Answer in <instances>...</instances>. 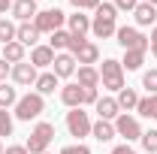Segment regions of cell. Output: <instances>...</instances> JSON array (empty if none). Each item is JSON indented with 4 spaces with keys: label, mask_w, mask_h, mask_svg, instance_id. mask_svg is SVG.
<instances>
[{
    "label": "cell",
    "mask_w": 157,
    "mask_h": 154,
    "mask_svg": "<svg viewBox=\"0 0 157 154\" xmlns=\"http://www.w3.org/2000/svg\"><path fill=\"white\" fill-rule=\"evenodd\" d=\"M112 124H115V133L124 136V142H127V145H130V142H136V139H142V133H145V130L139 127V121H136L133 115H127V112H121Z\"/></svg>",
    "instance_id": "obj_8"
},
{
    "label": "cell",
    "mask_w": 157,
    "mask_h": 154,
    "mask_svg": "<svg viewBox=\"0 0 157 154\" xmlns=\"http://www.w3.org/2000/svg\"><path fill=\"white\" fill-rule=\"evenodd\" d=\"M100 85L106 91H115V94L121 88H127L124 85V67H121V60H115V58L103 60V67H100Z\"/></svg>",
    "instance_id": "obj_4"
},
{
    "label": "cell",
    "mask_w": 157,
    "mask_h": 154,
    "mask_svg": "<svg viewBox=\"0 0 157 154\" xmlns=\"http://www.w3.org/2000/svg\"><path fill=\"white\" fill-rule=\"evenodd\" d=\"M133 15H136L139 27H151V24L157 21V6H151V3H139L136 9H133Z\"/></svg>",
    "instance_id": "obj_20"
},
{
    "label": "cell",
    "mask_w": 157,
    "mask_h": 154,
    "mask_svg": "<svg viewBox=\"0 0 157 154\" xmlns=\"http://www.w3.org/2000/svg\"><path fill=\"white\" fill-rule=\"evenodd\" d=\"M145 55H148V52H124L121 67H124L127 73H136V70H142V64H145Z\"/></svg>",
    "instance_id": "obj_22"
},
{
    "label": "cell",
    "mask_w": 157,
    "mask_h": 154,
    "mask_svg": "<svg viewBox=\"0 0 157 154\" xmlns=\"http://www.w3.org/2000/svg\"><path fill=\"white\" fill-rule=\"evenodd\" d=\"M70 39H73V33L60 27V30H55V33H52V39H48V45H52V52L58 55V52H67V48H70Z\"/></svg>",
    "instance_id": "obj_26"
},
{
    "label": "cell",
    "mask_w": 157,
    "mask_h": 154,
    "mask_svg": "<svg viewBox=\"0 0 157 154\" xmlns=\"http://www.w3.org/2000/svg\"><path fill=\"white\" fill-rule=\"evenodd\" d=\"M3 154H30L24 145H9V148H3Z\"/></svg>",
    "instance_id": "obj_38"
},
{
    "label": "cell",
    "mask_w": 157,
    "mask_h": 154,
    "mask_svg": "<svg viewBox=\"0 0 157 154\" xmlns=\"http://www.w3.org/2000/svg\"><path fill=\"white\" fill-rule=\"evenodd\" d=\"M15 103H18V91L3 82V85H0V109H9V106H15Z\"/></svg>",
    "instance_id": "obj_27"
},
{
    "label": "cell",
    "mask_w": 157,
    "mask_h": 154,
    "mask_svg": "<svg viewBox=\"0 0 157 154\" xmlns=\"http://www.w3.org/2000/svg\"><path fill=\"white\" fill-rule=\"evenodd\" d=\"M39 33L36 27H33V21H24V24H18V30H15V39H18L21 45H39Z\"/></svg>",
    "instance_id": "obj_19"
},
{
    "label": "cell",
    "mask_w": 157,
    "mask_h": 154,
    "mask_svg": "<svg viewBox=\"0 0 157 154\" xmlns=\"http://www.w3.org/2000/svg\"><path fill=\"white\" fill-rule=\"evenodd\" d=\"M115 37H118V45H121L124 52H148V48H151L148 37H145L139 27H118Z\"/></svg>",
    "instance_id": "obj_5"
},
{
    "label": "cell",
    "mask_w": 157,
    "mask_h": 154,
    "mask_svg": "<svg viewBox=\"0 0 157 154\" xmlns=\"http://www.w3.org/2000/svg\"><path fill=\"white\" fill-rule=\"evenodd\" d=\"M115 100H118V106H121V112H130V109H136V103H139V94L133 91V88H121Z\"/></svg>",
    "instance_id": "obj_24"
},
{
    "label": "cell",
    "mask_w": 157,
    "mask_h": 154,
    "mask_svg": "<svg viewBox=\"0 0 157 154\" xmlns=\"http://www.w3.org/2000/svg\"><path fill=\"white\" fill-rule=\"evenodd\" d=\"M52 73L58 79H70L76 73V58H73L70 52H58V55H55V64H52Z\"/></svg>",
    "instance_id": "obj_10"
},
{
    "label": "cell",
    "mask_w": 157,
    "mask_h": 154,
    "mask_svg": "<svg viewBox=\"0 0 157 154\" xmlns=\"http://www.w3.org/2000/svg\"><path fill=\"white\" fill-rule=\"evenodd\" d=\"M139 142H142V151L145 154H157V130H145Z\"/></svg>",
    "instance_id": "obj_29"
},
{
    "label": "cell",
    "mask_w": 157,
    "mask_h": 154,
    "mask_svg": "<svg viewBox=\"0 0 157 154\" xmlns=\"http://www.w3.org/2000/svg\"><path fill=\"white\" fill-rule=\"evenodd\" d=\"M30 64H33L36 70L52 67V64H55V52H52V45H33V52H30Z\"/></svg>",
    "instance_id": "obj_15"
},
{
    "label": "cell",
    "mask_w": 157,
    "mask_h": 154,
    "mask_svg": "<svg viewBox=\"0 0 157 154\" xmlns=\"http://www.w3.org/2000/svg\"><path fill=\"white\" fill-rule=\"evenodd\" d=\"M0 154H3V145H0Z\"/></svg>",
    "instance_id": "obj_43"
},
{
    "label": "cell",
    "mask_w": 157,
    "mask_h": 154,
    "mask_svg": "<svg viewBox=\"0 0 157 154\" xmlns=\"http://www.w3.org/2000/svg\"><path fill=\"white\" fill-rule=\"evenodd\" d=\"M73 58H76L78 67H94V64L100 60V48H97V42H88V39H85V42H82V48H78Z\"/></svg>",
    "instance_id": "obj_13"
},
{
    "label": "cell",
    "mask_w": 157,
    "mask_h": 154,
    "mask_svg": "<svg viewBox=\"0 0 157 154\" xmlns=\"http://www.w3.org/2000/svg\"><path fill=\"white\" fill-rule=\"evenodd\" d=\"M73 6H76V12H82V9H97L103 0H70Z\"/></svg>",
    "instance_id": "obj_32"
},
{
    "label": "cell",
    "mask_w": 157,
    "mask_h": 154,
    "mask_svg": "<svg viewBox=\"0 0 157 154\" xmlns=\"http://www.w3.org/2000/svg\"><path fill=\"white\" fill-rule=\"evenodd\" d=\"M136 112H139L142 118H157V94L139 97V103H136Z\"/></svg>",
    "instance_id": "obj_23"
},
{
    "label": "cell",
    "mask_w": 157,
    "mask_h": 154,
    "mask_svg": "<svg viewBox=\"0 0 157 154\" xmlns=\"http://www.w3.org/2000/svg\"><path fill=\"white\" fill-rule=\"evenodd\" d=\"M12 130H15V121H12V115H9L6 109H0V136H12Z\"/></svg>",
    "instance_id": "obj_30"
},
{
    "label": "cell",
    "mask_w": 157,
    "mask_h": 154,
    "mask_svg": "<svg viewBox=\"0 0 157 154\" xmlns=\"http://www.w3.org/2000/svg\"><path fill=\"white\" fill-rule=\"evenodd\" d=\"M78 85L82 88H97L100 85V70L97 67H78Z\"/></svg>",
    "instance_id": "obj_25"
},
{
    "label": "cell",
    "mask_w": 157,
    "mask_h": 154,
    "mask_svg": "<svg viewBox=\"0 0 157 154\" xmlns=\"http://www.w3.org/2000/svg\"><path fill=\"white\" fill-rule=\"evenodd\" d=\"M91 136H94L97 142H112L118 133H115V124H112V121H103V118H100V121L91 124Z\"/></svg>",
    "instance_id": "obj_17"
},
{
    "label": "cell",
    "mask_w": 157,
    "mask_h": 154,
    "mask_svg": "<svg viewBox=\"0 0 157 154\" xmlns=\"http://www.w3.org/2000/svg\"><path fill=\"white\" fill-rule=\"evenodd\" d=\"M148 42H157V27L151 30V37H148Z\"/></svg>",
    "instance_id": "obj_40"
},
{
    "label": "cell",
    "mask_w": 157,
    "mask_h": 154,
    "mask_svg": "<svg viewBox=\"0 0 157 154\" xmlns=\"http://www.w3.org/2000/svg\"><path fill=\"white\" fill-rule=\"evenodd\" d=\"M97 100H100L97 88H85V106H97Z\"/></svg>",
    "instance_id": "obj_35"
},
{
    "label": "cell",
    "mask_w": 157,
    "mask_h": 154,
    "mask_svg": "<svg viewBox=\"0 0 157 154\" xmlns=\"http://www.w3.org/2000/svg\"><path fill=\"white\" fill-rule=\"evenodd\" d=\"M36 94H42V97H48V94H55V88H60V79L48 70V73H39L36 76Z\"/></svg>",
    "instance_id": "obj_18"
},
{
    "label": "cell",
    "mask_w": 157,
    "mask_h": 154,
    "mask_svg": "<svg viewBox=\"0 0 157 154\" xmlns=\"http://www.w3.org/2000/svg\"><path fill=\"white\" fill-rule=\"evenodd\" d=\"M60 103H63V106H70V109H78V106H85V88H82L78 82H70V85H63V88H60Z\"/></svg>",
    "instance_id": "obj_9"
},
{
    "label": "cell",
    "mask_w": 157,
    "mask_h": 154,
    "mask_svg": "<svg viewBox=\"0 0 157 154\" xmlns=\"http://www.w3.org/2000/svg\"><path fill=\"white\" fill-rule=\"evenodd\" d=\"M0 48H3V45H0Z\"/></svg>",
    "instance_id": "obj_45"
},
{
    "label": "cell",
    "mask_w": 157,
    "mask_h": 154,
    "mask_svg": "<svg viewBox=\"0 0 157 154\" xmlns=\"http://www.w3.org/2000/svg\"><path fill=\"white\" fill-rule=\"evenodd\" d=\"M151 55H154V58H157V42H151Z\"/></svg>",
    "instance_id": "obj_41"
},
{
    "label": "cell",
    "mask_w": 157,
    "mask_h": 154,
    "mask_svg": "<svg viewBox=\"0 0 157 154\" xmlns=\"http://www.w3.org/2000/svg\"><path fill=\"white\" fill-rule=\"evenodd\" d=\"M67 130H70V136H76V139L91 136V118H88V112H85L82 106L67 112Z\"/></svg>",
    "instance_id": "obj_7"
},
{
    "label": "cell",
    "mask_w": 157,
    "mask_h": 154,
    "mask_svg": "<svg viewBox=\"0 0 157 154\" xmlns=\"http://www.w3.org/2000/svg\"><path fill=\"white\" fill-rule=\"evenodd\" d=\"M36 67L30 64V60H21V64H15L12 67V82L15 85H36Z\"/></svg>",
    "instance_id": "obj_11"
},
{
    "label": "cell",
    "mask_w": 157,
    "mask_h": 154,
    "mask_svg": "<svg viewBox=\"0 0 157 154\" xmlns=\"http://www.w3.org/2000/svg\"><path fill=\"white\" fill-rule=\"evenodd\" d=\"M45 112V97L36 94V91H30V94L18 97V103H15V118L18 121H33Z\"/></svg>",
    "instance_id": "obj_2"
},
{
    "label": "cell",
    "mask_w": 157,
    "mask_h": 154,
    "mask_svg": "<svg viewBox=\"0 0 157 154\" xmlns=\"http://www.w3.org/2000/svg\"><path fill=\"white\" fill-rule=\"evenodd\" d=\"M139 6V0H115V9L118 12H133Z\"/></svg>",
    "instance_id": "obj_33"
},
{
    "label": "cell",
    "mask_w": 157,
    "mask_h": 154,
    "mask_svg": "<svg viewBox=\"0 0 157 154\" xmlns=\"http://www.w3.org/2000/svg\"><path fill=\"white\" fill-rule=\"evenodd\" d=\"M0 55H3V60H6V64H12V67H15V64H21V60H24V45H21L18 39H12V42H6V45L0 48Z\"/></svg>",
    "instance_id": "obj_21"
},
{
    "label": "cell",
    "mask_w": 157,
    "mask_h": 154,
    "mask_svg": "<svg viewBox=\"0 0 157 154\" xmlns=\"http://www.w3.org/2000/svg\"><path fill=\"white\" fill-rule=\"evenodd\" d=\"M6 76H12V64H6V60L0 58V85L6 82Z\"/></svg>",
    "instance_id": "obj_36"
},
{
    "label": "cell",
    "mask_w": 157,
    "mask_h": 154,
    "mask_svg": "<svg viewBox=\"0 0 157 154\" xmlns=\"http://www.w3.org/2000/svg\"><path fill=\"white\" fill-rule=\"evenodd\" d=\"M142 88L148 94H157V70H145L142 73Z\"/></svg>",
    "instance_id": "obj_31"
},
{
    "label": "cell",
    "mask_w": 157,
    "mask_h": 154,
    "mask_svg": "<svg viewBox=\"0 0 157 154\" xmlns=\"http://www.w3.org/2000/svg\"><path fill=\"white\" fill-rule=\"evenodd\" d=\"M67 30H70L73 37H85V33L91 30V15H82V12L67 15Z\"/></svg>",
    "instance_id": "obj_16"
},
{
    "label": "cell",
    "mask_w": 157,
    "mask_h": 154,
    "mask_svg": "<svg viewBox=\"0 0 157 154\" xmlns=\"http://www.w3.org/2000/svg\"><path fill=\"white\" fill-rule=\"evenodd\" d=\"M42 154H52V151H42Z\"/></svg>",
    "instance_id": "obj_44"
},
{
    "label": "cell",
    "mask_w": 157,
    "mask_h": 154,
    "mask_svg": "<svg viewBox=\"0 0 157 154\" xmlns=\"http://www.w3.org/2000/svg\"><path fill=\"white\" fill-rule=\"evenodd\" d=\"M112 154H139V151L133 148V145H127V142H124V145H115V148H112Z\"/></svg>",
    "instance_id": "obj_37"
},
{
    "label": "cell",
    "mask_w": 157,
    "mask_h": 154,
    "mask_svg": "<svg viewBox=\"0 0 157 154\" xmlns=\"http://www.w3.org/2000/svg\"><path fill=\"white\" fill-rule=\"evenodd\" d=\"M6 9H12V0H0V12H6Z\"/></svg>",
    "instance_id": "obj_39"
},
{
    "label": "cell",
    "mask_w": 157,
    "mask_h": 154,
    "mask_svg": "<svg viewBox=\"0 0 157 154\" xmlns=\"http://www.w3.org/2000/svg\"><path fill=\"white\" fill-rule=\"evenodd\" d=\"M36 0H12V15L18 18V24H24V21H33L36 18Z\"/></svg>",
    "instance_id": "obj_12"
},
{
    "label": "cell",
    "mask_w": 157,
    "mask_h": 154,
    "mask_svg": "<svg viewBox=\"0 0 157 154\" xmlns=\"http://www.w3.org/2000/svg\"><path fill=\"white\" fill-rule=\"evenodd\" d=\"M15 30H18V24H12L9 18H0V45L12 42L15 39Z\"/></svg>",
    "instance_id": "obj_28"
},
{
    "label": "cell",
    "mask_w": 157,
    "mask_h": 154,
    "mask_svg": "<svg viewBox=\"0 0 157 154\" xmlns=\"http://www.w3.org/2000/svg\"><path fill=\"white\" fill-rule=\"evenodd\" d=\"M36 3H39V0H36Z\"/></svg>",
    "instance_id": "obj_46"
},
{
    "label": "cell",
    "mask_w": 157,
    "mask_h": 154,
    "mask_svg": "<svg viewBox=\"0 0 157 154\" xmlns=\"http://www.w3.org/2000/svg\"><path fill=\"white\" fill-rule=\"evenodd\" d=\"M115 30H118L115 3H100L97 9H94V18H91V33L97 39H109V37H115Z\"/></svg>",
    "instance_id": "obj_1"
},
{
    "label": "cell",
    "mask_w": 157,
    "mask_h": 154,
    "mask_svg": "<svg viewBox=\"0 0 157 154\" xmlns=\"http://www.w3.org/2000/svg\"><path fill=\"white\" fill-rule=\"evenodd\" d=\"M63 24H67V15H63V9H58V6L55 9H39L36 18H33V27H36L39 33H48V37L55 30H60Z\"/></svg>",
    "instance_id": "obj_6"
},
{
    "label": "cell",
    "mask_w": 157,
    "mask_h": 154,
    "mask_svg": "<svg viewBox=\"0 0 157 154\" xmlns=\"http://www.w3.org/2000/svg\"><path fill=\"white\" fill-rule=\"evenodd\" d=\"M94 109H97V115L103 118V121H115V118L121 115V106H118L115 97H100Z\"/></svg>",
    "instance_id": "obj_14"
},
{
    "label": "cell",
    "mask_w": 157,
    "mask_h": 154,
    "mask_svg": "<svg viewBox=\"0 0 157 154\" xmlns=\"http://www.w3.org/2000/svg\"><path fill=\"white\" fill-rule=\"evenodd\" d=\"M60 154H91V148L78 142V145H67V148H60Z\"/></svg>",
    "instance_id": "obj_34"
},
{
    "label": "cell",
    "mask_w": 157,
    "mask_h": 154,
    "mask_svg": "<svg viewBox=\"0 0 157 154\" xmlns=\"http://www.w3.org/2000/svg\"><path fill=\"white\" fill-rule=\"evenodd\" d=\"M52 139H55V124H48V121H39L36 127L30 130L27 142H24V148H27L30 154H42V151H48Z\"/></svg>",
    "instance_id": "obj_3"
},
{
    "label": "cell",
    "mask_w": 157,
    "mask_h": 154,
    "mask_svg": "<svg viewBox=\"0 0 157 154\" xmlns=\"http://www.w3.org/2000/svg\"><path fill=\"white\" fill-rule=\"evenodd\" d=\"M145 3H151V6H157V0H145Z\"/></svg>",
    "instance_id": "obj_42"
}]
</instances>
